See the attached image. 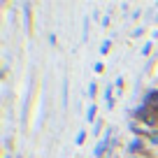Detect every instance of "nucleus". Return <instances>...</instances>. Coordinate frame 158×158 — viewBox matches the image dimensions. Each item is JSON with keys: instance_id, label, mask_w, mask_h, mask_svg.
Here are the masks:
<instances>
[{"instance_id": "obj_11", "label": "nucleus", "mask_w": 158, "mask_h": 158, "mask_svg": "<svg viewBox=\"0 0 158 158\" xmlns=\"http://www.w3.org/2000/svg\"><path fill=\"white\" fill-rule=\"evenodd\" d=\"M142 33H144V28H135V30H133V37H139Z\"/></svg>"}, {"instance_id": "obj_3", "label": "nucleus", "mask_w": 158, "mask_h": 158, "mask_svg": "<svg viewBox=\"0 0 158 158\" xmlns=\"http://www.w3.org/2000/svg\"><path fill=\"white\" fill-rule=\"evenodd\" d=\"M95 114H98V107H95V105H91V107H89V112H86V118H89L91 123H93V118H95Z\"/></svg>"}, {"instance_id": "obj_13", "label": "nucleus", "mask_w": 158, "mask_h": 158, "mask_svg": "<svg viewBox=\"0 0 158 158\" xmlns=\"http://www.w3.org/2000/svg\"><path fill=\"white\" fill-rule=\"evenodd\" d=\"M7 158H10V156H7Z\"/></svg>"}, {"instance_id": "obj_4", "label": "nucleus", "mask_w": 158, "mask_h": 158, "mask_svg": "<svg viewBox=\"0 0 158 158\" xmlns=\"http://www.w3.org/2000/svg\"><path fill=\"white\" fill-rule=\"evenodd\" d=\"M109 47H112V42H109V40H105L102 44H100V54H109Z\"/></svg>"}, {"instance_id": "obj_9", "label": "nucleus", "mask_w": 158, "mask_h": 158, "mask_svg": "<svg viewBox=\"0 0 158 158\" xmlns=\"http://www.w3.org/2000/svg\"><path fill=\"white\" fill-rule=\"evenodd\" d=\"M142 54H144V56H149V54H151V42H147V44L142 47Z\"/></svg>"}, {"instance_id": "obj_10", "label": "nucleus", "mask_w": 158, "mask_h": 158, "mask_svg": "<svg viewBox=\"0 0 158 158\" xmlns=\"http://www.w3.org/2000/svg\"><path fill=\"white\" fill-rule=\"evenodd\" d=\"M93 70H95V72H102L105 65H102V63H95V65H93Z\"/></svg>"}, {"instance_id": "obj_2", "label": "nucleus", "mask_w": 158, "mask_h": 158, "mask_svg": "<svg viewBox=\"0 0 158 158\" xmlns=\"http://www.w3.org/2000/svg\"><path fill=\"white\" fill-rule=\"evenodd\" d=\"M142 149H144V144H142V139H139V137H135V139H133V142H130V147H128V151H130V153H137V151H142Z\"/></svg>"}, {"instance_id": "obj_12", "label": "nucleus", "mask_w": 158, "mask_h": 158, "mask_svg": "<svg viewBox=\"0 0 158 158\" xmlns=\"http://www.w3.org/2000/svg\"><path fill=\"white\" fill-rule=\"evenodd\" d=\"M100 23H102L105 28H107V26H109V16H102V19H100Z\"/></svg>"}, {"instance_id": "obj_6", "label": "nucleus", "mask_w": 158, "mask_h": 158, "mask_svg": "<svg viewBox=\"0 0 158 158\" xmlns=\"http://www.w3.org/2000/svg\"><path fill=\"white\" fill-rule=\"evenodd\" d=\"M86 93L91 95V98H95V93H98V84H89V91Z\"/></svg>"}, {"instance_id": "obj_1", "label": "nucleus", "mask_w": 158, "mask_h": 158, "mask_svg": "<svg viewBox=\"0 0 158 158\" xmlns=\"http://www.w3.org/2000/svg\"><path fill=\"white\" fill-rule=\"evenodd\" d=\"M109 137H112V130H107V133H105V137L95 144V149H93V156H95V158L105 156V151H107V147H109Z\"/></svg>"}, {"instance_id": "obj_7", "label": "nucleus", "mask_w": 158, "mask_h": 158, "mask_svg": "<svg viewBox=\"0 0 158 158\" xmlns=\"http://www.w3.org/2000/svg\"><path fill=\"white\" fill-rule=\"evenodd\" d=\"M68 93H70V89H68V81L63 84V105H68Z\"/></svg>"}, {"instance_id": "obj_8", "label": "nucleus", "mask_w": 158, "mask_h": 158, "mask_svg": "<svg viewBox=\"0 0 158 158\" xmlns=\"http://www.w3.org/2000/svg\"><path fill=\"white\" fill-rule=\"evenodd\" d=\"M149 142H151V144H158V130L149 133Z\"/></svg>"}, {"instance_id": "obj_5", "label": "nucleus", "mask_w": 158, "mask_h": 158, "mask_svg": "<svg viewBox=\"0 0 158 158\" xmlns=\"http://www.w3.org/2000/svg\"><path fill=\"white\" fill-rule=\"evenodd\" d=\"M84 139H86V130H79L77 133V142L74 144H84Z\"/></svg>"}]
</instances>
